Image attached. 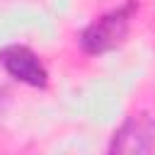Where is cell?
Here are the masks:
<instances>
[{"label": "cell", "instance_id": "6da1fadb", "mask_svg": "<svg viewBox=\"0 0 155 155\" xmlns=\"http://www.w3.org/2000/svg\"><path fill=\"white\" fill-rule=\"evenodd\" d=\"M133 10H136V2H126L124 7H116L107 15H102L97 22H92L80 36L82 48L87 53H104V51L114 48L116 44H121V39L128 31Z\"/></svg>", "mask_w": 155, "mask_h": 155}, {"label": "cell", "instance_id": "7a4b0ae2", "mask_svg": "<svg viewBox=\"0 0 155 155\" xmlns=\"http://www.w3.org/2000/svg\"><path fill=\"white\" fill-rule=\"evenodd\" d=\"M107 155H155V121L148 114L128 116L114 133Z\"/></svg>", "mask_w": 155, "mask_h": 155}, {"label": "cell", "instance_id": "3957f363", "mask_svg": "<svg viewBox=\"0 0 155 155\" xmlns=\"http://www.w3.org/2000/svg\"><path fill=\"white\" fill-rule=\"evenodd\" d=\"M0 63L15 80H22L31 87H44L46 85V78H48L46 68L36 58V53L27 46H19V44L5 46L0 51Z\"/></svg>", "mask_w": 155, "mask_h": 155}]
</instances>
